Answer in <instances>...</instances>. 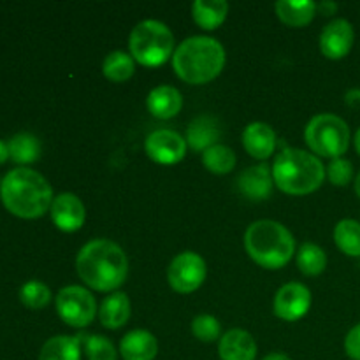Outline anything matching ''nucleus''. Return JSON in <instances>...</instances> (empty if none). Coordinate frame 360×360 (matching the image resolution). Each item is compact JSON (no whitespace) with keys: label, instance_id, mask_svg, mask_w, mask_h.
<instances>
[{"label":"nucleus","instance_id":"obj_1","mask_svg":"<svg viewBox=\"0 0 360 360\" xmlns=\"http://www.w3.org/2000/svg\"><path fill=\"white\" fill-rule=\"evenodd\" d=\"M76 267L79 278L88 287L98 292H111L125 281L129 260L116 243L94 239L79 250Z\"/></svg>","mask_w":360,"mask_h":360},{"label":"nucleus","instance_id":"obj_2","mask_svg":"<svg viewBox=\"0 0 360 360\" xmlns=\"http://www.w3.org/2000/svg\"><path fill=\"white\" fill-rule=\"evenodd\" d=\"M0 195L4 206L20 218L42 217L53 204V190L48 179L27 167L7 172L0 183Z\"/></svg>","mask_w":360,"mask_h":360},{"label":"nucleus","instance_id":"obj_3","mask_svg":"<svg viewBox=\"0 0 360 360\" xmlns=\"http://www.w3.org/2000/svg\"><path fill=\"white\" fill-rule=\"evenodd\" d=\"M224 46L206 35H195L183 41L172 56L176 74L188 84L210 83L224 70Z\"/></svg>","mask_w":360,"mask_h":360},{"label":"nucleus","instance_id":"obj_4","mask_svg":"<svg viewBox=\"0 0 360 360\" xmlns=\"http://www.w3.org/2000/svg\"><path fill=\"white\" fill-rule=\"evenodd\" d=\"M278 188L290 195H306L322 186L326 167L315 155L299 148H285L273 164Z\"/></svg>","mask_w":360,"mask_h":360},{"label":"nucleus","instance_id":"obj_5","mask_svg":"<svg viewBox=\"0 0 360 360\" xmlns=\"http://www.w3.org/2000/svg\"><path fill=\"white\" fill-rule=\"evenodd\" d=\"M248 255L266 269L287 266L295 252V239L285 225L274 220H259L245 234Z\"/></svg>","mask_w":360,"mask_h":360},{"label":"nucleus","instance_id":"obj_6","mask_svg":"<svg viewBox=\"0 0 360 360\" xmlns=\"http://www.w3.org/2000/svg\"><path fill=\"white\" fill-rule=\"evenodd\" d=\"M130 53L144 67H158L167 62L174 49L171 28L157 20L141 21L130 34Z\"/></svg>","mask_w":360,"mask_h":360},{"label":"nucleus","instance_id":"obj_7","mask_svg":"<svg viewBox=\"0 0 360 360\" xmlns=\"http://www.w3.org/2000/svg\"><path fill=\"white\" fill-rule=\"evenodd\" d=\"M304 139L313 153L326 158H341L350 144V127L336 115H319L308 123Z\"/></svg>","mask_w":360,"mask_h":360},{"label":"nucleus","instance_id":"obj_8","mask_svg":"<svg viewBox=\"0 0 360 360\" xmlns=\"http://www.w3.org/2000/svg\"><path fill=\"white\" fill-rule=\"evenodd\" d=\"M56 311L60 319L70 327H86L94 322L97 304L95 299L86 288L79 285H70L62 288L56 295Z\"/></svg>","mask_w":360,"mask_h":360},{"label":"nucleus","instance_id":"obj_9","mask_svg":"<svg viewBox=\"0 0 360 360\" xmlns=\"http://www.w3.org/2000/svg\"><path fill=\"white\" fill-rule=\"evenodd\" d=\"M206 262L193 252H183L176 257L167 269V280L179 294H192L206 280Z\"/></svg>","mask_w":360,"mask_h":360},{"label":"nucleus","instance_id":"obj_10","mask_svg":"<svg viewBox=\"0 0 360 360\" xmlns=\"http://www.w3.org/2000/svg\"><path fill=\"white\" fill-rule=\"evenodd\" d=\"M146 153L157 164L171 165L183 160L186 153V139H183L178 132L167 129L155 130L148 136Z\"/></svg>","mask_w":360,"mask_h":360},{"label":"nucleus","instance_id":"obj_11","mask_svg":"<svg viewBox=\"0 0 360 360\" xmlns=\"http://www.w3.org/2000/svg\"><path fill=\"white\" fill-rule=\"evenodd\" d=\"M311 306V292L301 283H287L276 292L274 315L287 322H295L308 313Z\"/></svg>","mask_w":360,"mask_h":360},{"label":"nucleus","instance_id":"obj_12","mask_svg":"<svg viewBox=\"0 0 360 360\" xmlns=\"http://www.w3.org/2000/svg\"><path fill=\"white\" fill-rule=\"evenodd\" d=\"M354 27L347 20H334L320 35V49L330 60H340L350 53L354 46Z\"/></svg>","mask_w":360,"mask_h":360},{"label":"nucleus","instance_id":"obj_13","mask_svg":"<svg viewBox=\"0 0 360 360\" xmlns=\"http://www.w3.org/2000/svg\"><path fill=\"white\" fill-rule=\"evenodd\" d=\"M51 218L56 227L63 232H76L84 224V206L74 193H60L53 199Z\"/></svg>","mask_w":360,"mask_h":360},{"label":"nucleus","instance_id":"obj_14","mask_svg":"<svg viewBox=\"0 0 360 360\" xmlns=\"http://www.w3.org/2000/svg\"><path fill=\"white\" fill-rule=\"evenodd\" d=\"M273 169L267 167L266 164L248 167L239 174L238 188L246 199L264 200L273 193Z\"/></svg>","mask_w":360,"mask_h":360},{"label":"nucleus","instance_id":"obj_15","mask_svg":"<svg viewBox=\"0 0 360 360\" xmlns=\"http://www.w3.org/2000/svg\"><path fill=\"white\" fill-rule=\"evenodd\" d=\"M276 134L267 123L255 122L250 123L243 132V144L245 150L252 155L253 158L266 160L267 157L274 153L276 150Z\"/></svg>","mask_w":360,"mask_h":360},{"label":"nucleus","instance_id":"obj_16","mask_svg":"<svg viewBox=\"0 0 360 360\" xmlns=\"http://www.w3.org/2000/svg\"><path fill=\"white\" fill-rule=\"evenodd\" d=\"M218 354L221 360H255L257 343L246 330L232 329L220 338Z\"/></svg>","mask_w":360,"mask_h":360},{"label":"nucleus","instance_id":"obj_17","mask_svg":"<svg viewBox=\"0 0 360 360\" xmlns=\"http://www.w3.org/2000/svg\"><path fill=\"white\" fill-rule=\"evenodd\" d=\"M123 360H153L158 354L157 338L143 329L130 330L120 343Z\"/></svg>","mask_w":360,"mask_h":360},{"label":"nucleus","instance_id":"obj_18","mask_svg":"<svg viewBox=\"0 0 360 360\" xmlns=\"http://www.w3.org/2000/svg\"><path fill=\"white\" fill-rule=\"evenodd\" d=\"M220 139V125L210 115H202L193 120L186 129V144L193 151H206Z\"/></svg>","mask_w":360,"mask_h":360},{"label":"nucleus","instance_id":"obj_19","mask_svg":"<svg viewBox=\"0 0 360 360\" xmlns=\"http://www.w3.org/2000/svg\"><path fill=\"white\" fill-rule=\"evenodd\" d=\"M183 108V97L174 86H162L153 88L148 95V109L155 118L167 120L178 115Z\"/></svg>","mask_w":360,"mask_h":360},{"label":"nucleus","instance_id":"obj_20","mask_svg":"<svg viewBox=\"0 0 360 360\" xmlns=\"http://www.w3.org/2000/svg\"><path fill=\"white\" fill-rule=\"evenodd\" d=\"M98 319L105 329H120L130 319V301L123 292H115L102 301Z\"/></svg>","mask_w":360,"mask_h":360},{"label":"nucleus","instance_id":"obj_21","mask_svg":"<svg viewBox=\"0 0 360 360\" xmlns=\"http://www.w3.org/2000/svg\"><path fill=\"white\" fill-rule=\"evenodd\" d=\"M274 11L288 27H306L315 18L316 4L311 0H280Z\"/></svg>","mask_w":360,"mask_h":360},{"label":"nucleus","instance_id":"obj_22","mask_svg":"<svg viewBox=\"0 0 360 360\" xmlns=\"http://www.w3.org/2000/svg\"><path fill=\"white\" fill-rule=\"evenodd\" d=\"M229 13V4L225 0H195L192 14L195 23L204 30H214L225 21Z\"/></svg>","mask_w":360,"mask_h":360},{"label":"nucleus","instance_id":"obj_23","mask_svg":"<svg viewBox=\"0 0 360 360\" xmlns=\"http://www.w3.org/2000/svg\"><path fill=\"white\" fill-rule=\"evenodd\" d=\"M39 360H81V343L77 336H55L42 347Z\"/></svg>","mask_w":360,"mask_h":360},{"label":"nucleus","instance_id":"obj_24","mask_svg":"<svg viewBox=\"0 0 360 360\" xmlns=\"http://www.w3.org/2000/svg\"><path fill=\"white\" fill-rule=\"evenodd\" d=\"M7 148H9V157L16 164H32L41 157V143L34 134H14L7 143Z\"/></svg>","mask_w":360,"mask_h":360},{"label":"nucleus","instance_id":"obj_25","mask_svg":"<svg viewBox=\"0 0 360 360\" xmlns=\"http://www.w3.org/2000/svg\"><path fill=\"white\" fill-rule=\"evenodd\" d=\"M102 70H104V76L109 81L122 83V81L132 77L134 70H136V60L132 58V55L125 51H112L105 56Z\"/></svg>","mask_w":360,"mask_h":360},{"label":"nucleus","instance_id":"obj_26","mask_svg":"<svg viewBox=\"0 0 360 360\" xmlns=\"http://www.w3.org/2000/svg\"><path fill=\"white\" fill-rule=\"evenodd\" d=\"M338 248L348 257H360V224L355 220H341L334 229Z\"/></svg>","mask_w":360,"mask_h":360},{"label":"nucleus","instance_id":"obj_27","mask_svg":"<svg viewBox=\"0 0 360 360\" xmlns=\"http://www.w3.org/2000/svg\"><path fill=\"white\" fill-rule=\"evenodd\" d=\"M297 267L306 276H319L327 267L326 252L313 243H304L297 253Z\"/></svg>","mask_w":360,"mask_h":360},{"label":"nucleus","instance_id":"obj_28","mask_svg":"<svg viewBox=\"0 0 360 360\" xmlns=\"http://www.w3.org/2000/svg\"><path fill=\"white\" fill-rule=\"evenodd\" d=\"M202 162L207 171L214 174H229L236 167V153L225 144H214L204 151Z\"/></svg>","mask_w":360,"mask_h":360},{"label":"nucleus","instance_id":"obj_29","mask_svg":"<svg viewBox=\"0 0 360 360\" xmlns=\"http://www.w3.org/2000/svg\"><path fill=\"white\" fill-rule=\"evenodd\" d=\"M81 347L88 360H116L118 352L115 350L111 341L98 334H77Z\"/></svg>","mask_w":360,"mask_h":360},{"label":"nucleus","instance_id":"obj_30","mask_svg":"<svg viewBox=\"0 0 360 360\" xmlns=\"http://www.w3.org/2000/svg\"><path fill=\"white\" fill-rule=\"evenodd\" d=\"M20 299L27 308L41 309L51 301V290L39 280H30L20 288Z\"/></svg>","mask_w":360,"mask_h":360},{"label":"nucleus","instance_id":"obj_31","mask_svg":"<svg viewBox=\"0 0 360 360\" xmlns=\"http://www.w3.org/2000/svg\"><path fill=\"white\" fill-rule=\"evenodd\" d=\"M192 333L197 340L211 343V341H217L220 338V322L211 315H199L197 319H193Z\"/></svg>","mask_w":360,"mask_h":360},{"label":"nucleus","instance_id":"obj_32","mask_svg":"<svg viewBox=\"0 0 360 360\" xmlns=\"http://www.w3.org/2000/svg\"><path fill=\"white\" fill-rule=\"evenodd\" d=\"M327 174L333 185L347 186L354 178V165L347 158H334L327 167Z\"/></svg>","mask_w":360,"mask_h":360},{"label":"nucleus","instance_id":"obj_33","mask_svg":"<svg viewBox=\"0 0 360 360\" xmlns=\"http://www.w3.org/2000/svg\"><path fill=\"white\" fill-rule=\"evenodd\" d=\"M345 350L352 360H360V323L348 333L347 340H345Z\"/></svg>","mask_w":360,"mask_h":360},{"label":"nucleus","instance_id":"obj_34","mask_svg":"<svg viewBox=\"0 0 360 360\" xmlns=\"http://www.w3.org/2000/svg\"><path fill=\"white\" fill-rule=\"evenodd\" d=\"M345 101H347V104L350 105V108H360V90L359 88H354V90H350L347 94V97H345Z\"/></svg>","mask_w":360,"mask_h":360},{"label":"nucleus","instance_id":"obj_35","mask_svg":"<svg viewBox=\"0 0 360 360\" xmlns=\"http://www.w3.org/2000/svg\"><path fill=\"white\" fill-rule=\"evenodd\" d=\"M316 9L322 11L323 16H330L338 11V4L336 2H322L320 6H316Z\"/></svg>","mask_w":360,"mask_h":360},{"label":"nucleus","instance_id":"obj_36","mask_svg":"<svg viewBox=\"0 0 360 360\" xmlns=\"http://www.w3.org/2000/svg\"><path fill=\"white\" fill-rule=\"evenodd\" d=\"M7 158H9V148H7L4 141H0V164H4Z\"/></svg>","mask_w":360,"mask_h":360},{"label":"nucleus","instance_id":"obj_37","mask_svg":"<svg viewBox=\"0 0 360 360\" xmlns=\"http://www.w3.org/2000/svg\"><path fill=\"white\" fill-rule=\"evenodd\" d=\"M262 360H292L288 355L285 354H269L267 357H264Z\"/></svg>","mask_w":360,"mask_h":360},{"label":"nucleus","instance_id":"obj_38","mask_svg":"<svg viewBox=\"0 0 360 360\" xmlns=\"http://www.w3.org/2000/svg\"><path fill=\"white\" fill-rule=\"evenodd\" d=\"M355 148H357V151L360 155V129L357 130V134H355Z\"/></svg>","mask_w":360,"mask_h":360},{"label":"nucleus","instance_id":"obj_39","mask_svg":"<svg viewBox=\"0 0 360 360\" xmlns=\"http://www.w3.org/2000/svg\"><path fill=\"white\" fill-rule=\"evenodd\" d=\"M355 193L360 197V172H359L357 179H355Z\"/></svg>","mask_w":360,"mask_h":360}]
</instances>
